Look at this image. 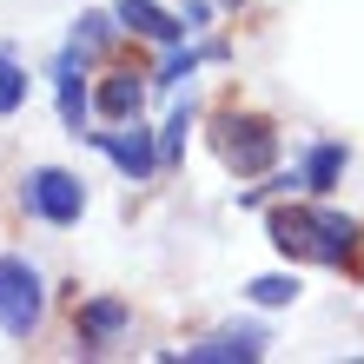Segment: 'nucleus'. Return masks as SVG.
I'll return each mask as SVG.
<instances>
[{"mask_svg": "<svg viewBox=\"0 0 364 364\" xmlns=\"http://www.w3.org/2000/svg\"><path fill=\"white\" fill-rule=\"evenodd\" d=\"M27 212L47 225H80V212H87V186H80L67 166H33L27 173Z\"/></svg>", "mask_w": 364, "mask_h": 364, "instance_id": "20e7f679", "label": "nucleus"}, {"mask_svg": "<svg viewBox=\"0 0 364 364\" xmlns=\"http://www.w3.org/2000/svg\"><path fill=\"white\" fill-rule=\"evenodd\" d=\"M87 139H93L100 153L119 166L126 179H153V166H159V146L139 133V119H133V126H119V133H87Z\"/></svg>", "mask_w": 364, "mask_h": 364, "instance_id": "39448f33", "label": "nucleus"}, {"mask_svg": "<svg viewBox=\"0 0 364 364\" xmlns=\"http://www.w3.org/2000/svg\"><path fill=\"white\" fill-rule=\"evenodd\" d=\"M139 106H146L139 73H106V80H100V93H93V113H100V119H113V126L139 119Z\"/></svg>", "mask_w": 364, "mask_h": 364, "instance_id": "6e6552de", "label": "nucleus"}, {"mask_svg": "<svg viewBox=\"0 0 364 364\" xmlns=\"http://www.w3.org/2000/svg\"><path fill=\"white\" fill-rule=\"evenodd\" d=\"M113 14H119V27H126V33H139V40H159V47H173V40H186V33H192L186 20L159 14L153 0H119Z\"/></svg>", "mask_w": 364, "mask_h": 364, "instance_id": "0eeeda50", "label": "nucleus"}, {"mask_svg": "<svg viewBox=\"0 0 364 364\" xmlns=\"http://www.w3.org/2000/svg\"><path fill=\"white\" fill-rule=\"evenodd\" d=\"M186 119H192V113H186V106H179V113H173V126H166V146H159V153H166V159H173V153H179V146H186Z\"/></svg>", "mask_w": 364, "mask_h": 364, "instance_id": "dca6fc26", "label": "nucleus"}, {"mask_svg": "<svg viewBox=\"0 0 364 364\" xmlns=\"http://www.w3.org/2000/svg\"><path fill=\"white\" fill-rule=\"evenodd\" d=\"M338 173H345V146H311V153H305V192H331V179Z\"/></svg>", "mask_w": 364, "mask_h": 364, "instance_id": "9b49d317", "label": "nucleus"}, {"mask_svg": "<svg viewBox=\"0 0 364 364\" xmlns=\"http://www.w3.org/2000/svg\"><path fill=\"white\" fill-rule=\"evenodd\" d=\"M80 53L73 40H67V53H60V67H53V80H60V126H67V133H80V126H87V87H80Z\"/></svg>", "mask_w": 364, "mask_h": 364, "instance_id": "1a4fd4ad", "label": "nucleus"}, {"mask_svg": "<svg viewBox=\"0 0 364 364\" xmlns=\"http://www.w3.org/2000/svg\"><path fill=\"white\" fill-rule=\"evenodd\" d=\"M252 305H291V298H298V278L291 272H265V278H252Z\"/></svg>", "mask_w": 364, "mask_h": 364, "instance_id": "4468645a", "label": "nucleus"}, {"mask_svg": "<svg viewBox=\"0 0 364 364\" xmlns=\"http://www.w3.org/2000/svg\"><path fill=\"white\" fill-rule=\"evenodd\" d=\"M40 318H47V285H40L33 259L27 252H0V331L27 345L40 331Z\"/></svg>", "mask_w": 364, "mask_h": 364, "instance_id": "7ed1b4c3", "label": "nucleus"}, {"mask_svg": "<svg viewBox=\"0 0 364 364\" xmlns=\"http://www.w3.org/2000/svg\"><path fill=\"white\" fill-rule=\"evenodd\" d=\"M113 20H119V14H100V7H93V14H80V20H73V47H80V53L113 47Z\"/></svg>", "mask_w": 364, "mask_h": 364, "instance_id": "f8f14e48", "label": "nucleus"}, {"mask_svg": "<svg viewBox=\"0 0 364 364\" xmlns=\"http://www.w3.org/2000/svg\"><path fill=\"white\" fill-rule=\"evenodd\" d=\"M265 232H272V245L285 252V259L364 278V225L351 219V212H331V205H272Z\"/></svg>", "mask_w": 364, "mask_h": 364, "instance_id": "f257e3e1", "label": "nucleus"}, {"mask_svg": "<svg viewBox=\"0 0 364 364\" xmlns=\"http://www.w3.org/2000/svg\"><path fill=\"white\" fill-rule=\"evenodd\" d=\"M212 153H219L225 173L259 179L278 159V126L265 113H252V106H219V113H212Z\"/></svg>", "mask_w": 364, "mask_h": 364, "instance_id": "f03ea898", "label": "nucleus"}, {"mask_svg": "<svg viewBox=\"0 0 364 364\" xmlns=\"http://www.w3.org/2000/svg\"><path fill=\"white\" fill-rule=\"evenodd\" d=\"M219 7H239V0H219Z\"/></svg>", "mask_w": 364, "mask_h": 364, "instance_id": "f3484780", "label": "nucleus"}, {"mask_svg": "<svg viewBox=\"0 0 364 364\" xmlns=\"http://www.w3.org/2000/svg\"><path fill=\"white\" fill-rule=\"evenodd\" d=\"M126 318H133V311H126L119 298H87V305H73V338H80L87 351H106V345L126 331Z\"/></svg>", "mask_w": 364, "mask_h": 364, "instance_id": "423d86ee", "label": "nucleus"}, {"mask_svg": "<svg viewBox=\"0 0 364 364\" xmlns=\"http://www.w3.org/2000/svg\"><path fill=\"white\" fill-rule=\"evenodd\" d=\"M199 60H205V53H173V60H166V73H159V87H179V80L199 67Z\"/></svg>", "mask_w": 364, "mask_h": 364, "instance_id": "2eb2a0df", "label": "nucleus"}, {"mask_svg": "<svg viewBox=\"0 0 364 364\" xmlns=\"http://www.w3.org/2000/svg\"><path fill=\"white\" fill-rule=\"evenodd\" d=\"M265 351V331H219V338H205V345H186L192 364H212V358H259Z\"/></svg>", "mask_w": 364, "mask_h": 364, "instance_id": "9d476101", "label": "nucleus"}, {"mask_svg": "<svg viewBox=\"0 0 364 364\" xmlns=\"http://www.w3.org/2000/svg\"><path fill=\"white\" fill-rule=\"evenodd\" d=\"M20 106H27V67L14 53H0V119L20 113Z\"/></svg>", "mask_w": 364, "mask_h": 364, "instance_id": "ddd939ff", "label": "nucleus"}]
</instances>
